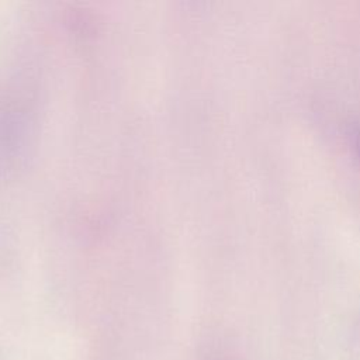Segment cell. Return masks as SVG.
<instances>
[{
	"instance_id": "obj_1",
	"label": "cell",
	"mask_w": 360,
	"mask_h": 360,
	"mask_svg": "<svg viewBox=\"0 0 360 360\" xmlns=\"http://www.w3.org/2000/svg\"><path fill=\"white\" fill-rule=\"evenodd\" d=\"M198 360H236V359L224 349H208L200 356Z\"/></svg>"
},
{
	"instance_id": "obj_2",
	"label": "cell",
	"mask_w": 360,
	"mask_h": 360,
	"mask_svg": "<svg viewBox=\"0 0 360 360\" xmlns=\"http://www.w3.org/2000/svg\"><path fill=\"white\" fill-rule=\"evenodd\" d=\"M359 150H360V136H359Z\"/></svg>"
}]
</instances>
